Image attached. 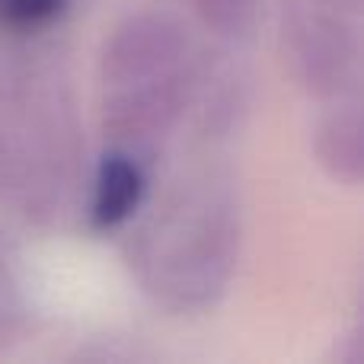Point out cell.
Masks as SVG:
<instances>
[{"instance_id":"obj_1","label":"cell","mask_w":364,"mask_h":364,"mask_svg":"<svg viewBox=\"0 0 364 364\" xmlns=\"http://www.w3.org/2000/svg\"><path fill=\"white\" fill-rule=\"evenodd\" d=\"M240 205L230 182H179L132 237L141 291L173 316L208 314L224 297L240 256Z\"/></svg>"},{"instance_id":"obj_3","label":"cell","mask_w":364,"mask_h":364,"mask_svg":"<svg viewBox=\"0 0 364 364\" xmlns=\"http://www.w3.org/2000/svg\"><path fill=\"white\" fill-rule=\"evenodd\" d=\"M192 38L179 16L138 10L106 36L100 51V80L106 90L144 83L188 68Z\"/></svg>"},{"instance_id":"obj_9","label":"cell","mask_w":364,"mask_h":364,"mask_svg":"<svg viewBox=\"0 0 364 364\" xmlns=\"http://www.w3.org/2000/svg\"><path fill=\"white\" fill-rule=\"evenodd\" d=\"M4 262L6 259L0 256V342H6V336H13V326L19 320V294L10 278V269Z\"/></svg>"},{"instance_id":"obj_7","label":"cell","mask_w":364,"mask_h":364,"mask_svg":"<svg viewBox=\"0 0 364 364\" xmlns=\"http://www.w3.org/2000/svg\"><path fill=\"white\" fill-rule=\"evenodd\" d=\"M186 6L224 38H246L262 16V0H186Z\"/></svg>"},{"instance_id":"obj_8","label":"cell","mask_w":364,"mask_h":364,"mask_svg":"<svg viewBox=\"0 0 364 364\" xmlns=\"http://www.w3.org/2000/svg\"><path fill=\"white\" fill-rule=\"evenodd\" d=\"M70 0H0V26L13 32H36L55 23Z\"/></svg>"},{"instance_id":"obj_5","label":"cell","mask_w":364,"mask_h":364,"mask_svg":"<svg viewBox=\"0 0 364 364\" xmlns=\"http://www.w3.org/2000/svg\"><path fill=\"white\" fill-rule=\"evenodd\" d=\"M147 192L144 166L128 151H109L96 166L93 201H90V227L100 233L115 230L134 218Z\"/></svg>"},{"instance_id":"obj_6","label":"cell","mask_w":364,"mask_h":364,"mask_svg":"<svg viewBox=\"0 0 364 364\" xmlns=\"http://www.w3.org/2000/svg\"><path fill=\"white\" fill-rule=\"evenodd\" d=\"M314 154L329 179L358 186L364 176V125L355 102H339L323 115L314 132Z\"/></svg>"},{"instance_id":"obj_2","label":"cell","mask_w":364,"mask_h":364,"mask_svg":"<svg viewBox=\"0 0 364 364\" xmlns=\"http://www.w3.org/2000/svg\"><path fill=\"white\" fill-rule=\"evenodd\" d=\"M284 58L307 93L336 100L355 90L361 64L358 32L329 6L288 0L282 16Z\"/></svg>"},{"instance_id":"obj_10","label":"cell","mask_w":364,"mask_h":364,"mask_svg":"<svg viewBox=\"0 0 364 364\" xmlns=\"http://www.w3.org/2000/svg\"><path fill=\"white\" fill-rule=\"evenodd\" d=\"M329 4H339V6H358L361 0H329Z\"/></svg>"},{"instance_id":"obj_4","label":"cell","mask_w":364,"mask_h":364,"mask_svg":"<svg viewBox=\"0 0 364 364\" xmlns=\"http://www.w3.org/2000/svg\"><path fill=\"white\" fill-rule=\"evenodd\" d=\"M192 70L182 68L176 74L157 77L144 83L106 90L102 100V132L122 151L141 144H154L170 134V128L182 119L192 96Z\"/></svg>"}]
</instances>
